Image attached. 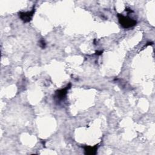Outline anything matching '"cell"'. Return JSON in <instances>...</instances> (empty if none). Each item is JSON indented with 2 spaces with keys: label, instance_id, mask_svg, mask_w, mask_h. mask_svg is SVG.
<instances>
[{
  "label": "cell",
  "instance_id": "8992f818",
  "mask_svg": "<svg viewBox=\"0 0 155 155\" xmlns=\"http://www.w3.org/2000/svg\"><path fill=\"white\" fill-rule=\"evenodd\" d=\"M102 53V51H97L96 52V54H98V55H100V54H101V53Z\"/></svg>",
  "mask_w": 155,
  "mask_h": 155
},
{
  "label": "cell",
  "instance_id": "6da1fadb",
  "mask_svg": "<svg viewBox=\"0 0 155 155\" xmlns=\"http://www.w3.org/2000/svg\"><path fill=\"white\" fill-rule=\"evenodd\" d=\"M119 22L124 28H129L136 25L137 22L128 16H124L122 14H117Z\"/></svg>",
  "mask_w": 155,
  "mask_h": 155
},
{
  "label": "cell",
  "instance_id": "7a4b0ae2",
  "mask_svg": "<svg viewBox=\"0 0 155 155\" xmlns=\"http://www.w3.org/2000/svg\"><path fill=\"white\" fill-rule=\"evenodd\" d=\"M35 12V8L33 7V9L30 12H19V16L21 18V19L24 22H30Z\"/></svg>",
  "mask_w": 155,
  "mask_h": 155
},
{
  "label": "cell",
  "instance_id": "277c9868",
  "mask_svg": "<svg viewBox=\"0 0 155 155\" xmlns=\"http://www.w3.org/2000/svg\"><path fill=\"white\" fill-rule=\"evenodd\" d=\"M84 151H85V154H95L97 151V145H94V147H91V146H85L84 147Z\"/></svg>",
  "mask_w": 155,
  "mask_h": 155
},
{
  "label": "cell",
  "instance_id": "3957f363",
  "mask_svg": "<svg viewBox=\"0 0 155 155\" xmlns=\"http://www.w3.org/2000/svg\"><path fill=\"white\" fill-rule=\"evenodd\" d=\"M71 85V84H69L65 88L56 91L55 94V97L59 100H62L65 97L67 93V90L70 88Z\"/></svg>",
  "mask_w": 155,
  "mask_h": 155
},
{
  "label": "cell",
  "instance_id": "5b68a950",
  "mask_svg": "<svg viewBox=\"0 0 155 155\" xmlns=\"http://www.w3.org/2000/svg\"><path fill=\"white\" fill-rule=\"evenodd\" d=\"M39 45H40V47H41V48H45V41H44L43 39H41V40L39 41Z\"/></svg>",
  "mask_w": 155,
  "mask_h": 155
}]
</instances>
